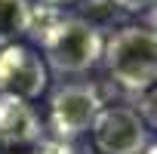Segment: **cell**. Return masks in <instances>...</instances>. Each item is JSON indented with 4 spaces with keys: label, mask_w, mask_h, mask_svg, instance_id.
Here are the masks:
<instances>
[{
    "label": "cell",
    "mask_w": 157,
    "mask_h": 154,
    "mask_svg": "<svg viewBox=\"0 0 157 154\" xmlns=\"http://www.w3.org/2000/svg\"><path fill=\"white\" fill-rule=\"evenodd\" d=\"M46 83H49V68L31 46L13 43L0 49V96L34 102L43 96Z\"/></svg>",
    "instance_id": "obj_5"
},
{
    "label": "cell",
    "mask_w": 157,
    "mask_h": 154,
    "mask_svg": "<svg viewBox=\"0 0 157 154\" xmlns=\"http://www.w3.org/2000/svg\"><path fill=\"white\" fill-rule=\"evenodd\" d=\"M114 6H120L123 13H142V10H151L154 0H111Z\"/></svg>",
    "instance_id": "obj_10"
},
{
    "label": "cell",
    "mask_w": 157,
    "mask_h": 154,
    "mask_svg": "<svg viewBox=\"0 0 157 154\" xmlns=\"http://www.w3.org/2000/svg\"><path fill=\"white\" fill-rule=\"evenodd\" d=\"M102 108V96L93 83H62L49 96V126L59 142L71 145L93 129Z\"/></svg>",
    "instance_id": "obj_3"
},
{
    "label": "cell",
    "mask_w": 157,
    "mask_h": 154,
    "mask_svg": "<svg viewBox=\"0 0 157 154\" xmlns=\"http://www.w3.org/2000/svg\"><path fill=\"white\" fill-rule=\"evenodd\" d=\"M90 133L99 154H145V148L151 145V129L129 105L102 108Z\"/></svg>",
    "instance_id": "obj_4"
},
{
    "label": "cell",
    "mask_w": 157,
    "mask_h": 154,
    "mask_svg": "<svg viewBox=\"0 0 157 154\" xmlns=\"http://www.w3.org/2000/svg\"><path fill=\"white\" fill-rule=\"evenodd\" d=\"M40 3H43L46 10H59V6H68V3H74V0H40Z\"/></svg>",
    "instance_id": "obj_12"
},
{
    "label": "cell",
    "mask_w": 157,
    "mask_h": 154,
    "mask_svg": "<svg viewBox=\"0 0 157 154\" xmlns=\"http://www.w3.org/2000/svg\"><path fill=\"white\" fill-rule=\"evenodd\" d=\"M136 114L142 117V123H145L148 129H157V87H151V90L139 99Z\"/></svg>",
    "instance_id": "obj_8"
},
{
    "label": "cell",
    "mask_w": 157,
    "mask_h": 154,
    "mask_svg": "<svg viewBox=\"0 0 157 154\" xmlns=\"http://www.w3.org/2000/svg\"><path fill=\"white\" fill-rule=\"evenodd\" d=\"M40 16L31 0H0V49L25 34H37Z\"/></svg>",
    "instance_id": "obj_7"
},
{
    "label": "cell",
    "mask_w": 157,
    "mask_h": 154,
    "mask_svg": "<svg viewBox=\"0 0 157 154\" xmlns=\"http://www.w3.org/2000/svg\"><path fill=\"white\" fill-rule=\"evenodd\" d=\"M37 154H74V148H71L68 142H59V139H56V142H46V139H43V142L37 145Z\"/></svg>",
    "instance_id": "obj_9"
},
{
    "label": "cell",
    "mask_w": 157,
    "mask_h": 154,
    "mask_svg": "<svg viewBox=\"0 0 157 154\" xmlns=\"http://www.w3.org/2000/svg\"><path fill=\"white\" fill-rule=\"evenodd\" d=\"M43 49V65L59 74H86L102 62V31L80 16H52L34 34Z\"/></svg>",
    "instance_id": "obj_1"
},
{
    "label": "cell",
    "mask_w": 157,
    "mask_h": 154,
    "mask_svg": "<svg viewBox=\"0 0 157 154\" xmlns=\"http://www.w3.org/2000/svg\"><path fill=\"white\" fill-rule=\"evenodd\" d=\"M102 65L126 93H148L157 87V34L142 25L117 28L102 46Z\"/></svg>",
    "instance_id": "obj_2"
},
{
    "label": "cell",
    "mask_w": 157,
    "mask_h": 154,
    "mask_svg": "<svg viewBox=\"0 0 157 154\" xmlns=\"http://www.w3.org/2000/svg\"><path fill=\"white\" fill-rule=\"evenodd\" d=\"M0 142L25 148V145H40L43 142V126L31 102L0 96Z\"/></svg>",
    "instance_id": "obj_6"
},
{
    "label": "cell",
    "mask_w": 157,
    "mask_h": 154,
    "mask_svg": "<svg viewBox=\"0 0 157 154\" xmlns=\"http://www.w3.org/2000/svg\"><path fill=\"white\" fill-rule=\"evenodd\" d=\"M148 28H151V31L157 34V0H154V6L148 10Z\"/></svg>",
    "instance_id": "obj_11"
},
{
    "label": "cell",
    "mask_w": 157,
    "mask_h": 154,
    "mask_svg": "<svg viewBox=\"0 0 157 154\" xmlns=\"http://www.w3.org/2000/svg\"><path fill=\"white\" fill-rule=\"evenodd\" d=\"M145 154H157V142H151V145L145 148Z\"/></svg>",
    "instance_id": "obj_13"
}]
</instances>
